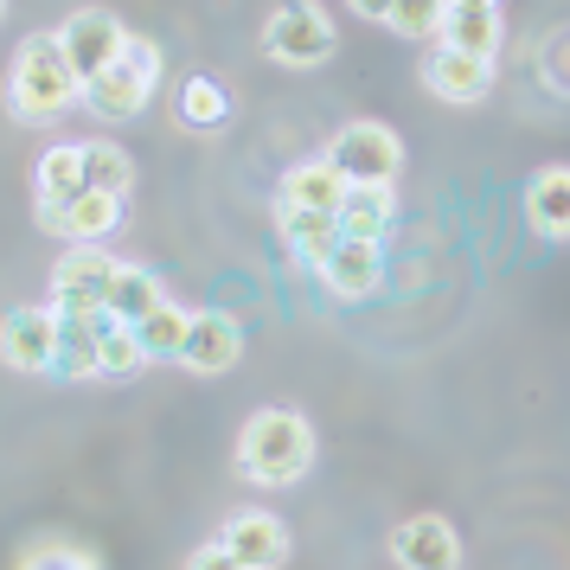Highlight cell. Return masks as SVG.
<instances>
[{
  "instance_id": "ac0fdd59",
  "label": "cell",
  "mask_w": 570,
  "mask_h": 570,
  "mask_svg": "<svg viewBox=\"0 0 570 570\" xmlns=\"http://www.w3.org/2000/svg\"><path fill=\"white\" fill-rule=\"evenodd\" d=\"M525 218L539 225L544 237H570V167H539L532 186H525Z\"/></svg>"
},
{
  "instance_id": "83f0119b",
  "label": "cell",
  "mask_w": 570,
  "mask_h": 570,
  "mask_svg": "<svg viewBox=\"0 0 570 570\" xmlns=\"http://www.w3.org/2000/svg\"><path fill=\"white\" fill-rule=\"evenodd\" d=\"M385 27H391V32H404V39H436V27H442V0H397Z\"/></svg>"
},
{
  "instance_id": "ba28073f",
  "label": "cell",
  "mask_w": 570,
  "mask_h": 570,
  "mask_svg": "<svg viewBox=\"0 0 570 570\" xmlns=\"http://www.w3.org/2000/svg\"><path fill=\"white\" fill-rule=\"evenodd\" d=\"M218 544H225L244 570L288 564V525L276 513H263V507H237V513L218 525Z\"/></svg>"
},
{
  "instance_id": "4dcf8cb0",
  "label": "cell",
  "mask_w": 570,
  "mask_h": 570,
  "mask_svg": "<svg viewBox=\"0 0 570 570\" xmlns=\"http://www.w3.org/2000/svg\"><path fill=\"white\" fill-rule=\"evenodd\" d=\"M442 7H500V0H442Z\"/></svg>"
},
{
  "instance_id": "44dd1931",
  "label": "cell",
  "mask_w": 570,
  "mask_h": 570,
  "mask_svg": "<svg viewBox=\"0 0 570 570\" xmlns=\"http://www.w3.org/2000/svg\"><path fill=\"white\" fill-rule=\"evenodd\" d=\"M276 225H283V237L308 263H321L340 244V218H334V212H288V206H276Z\"/></svg>"
},
{
  "instance_id": "9a60e30c",
  "label": "cell",
  "mask_w": 570,
  "mask_h": 570,
  "mask_svg": "<svg viewBox=\"0 0 570 570\" xmlns=\"http://www.w3.org/2000/svg\"><path fill=\"white\" fill-rule=\"evenodd\" d=\"M314 269H321V283L334 288L340 302H360V295L379 288V244H365V237H340Z\"/></svg>"
},
{
  "instance_id": "8992f818",
  "label": "cell",
  "mask_w": 570,
  "mask_h": 570,
  "mask_svg": "<svg viewBox=\"0 0 570 570\" xmlns=\"http://www.w3.org/2000/svg\"><path fill=\"white\" fill-rule=\"evenodd\" d=\"M122 46H129V32H122V20H116L109 7H78V13L58 27V52H65V65H71L78 83L104 78V65L122 52Z\"/></svg>"
},
{
  "instance_id": "7402d4cb",
  "label": "cell",
  "mask_w": 570,
  "mask_h": 570,
  "mask_svg": "<svg viewBox=\"0 0 570 570\" xmlns=\"http://www.w3.org/2000/svg\"><path fill=\"white\" fill-rule=\"evenodd\" d=\"M83 193V148H46L39 155V206H65Z\"/></svg>"
},
{
  "instance_id": "7c38bea8",
  "label": "cell",
  "mask_w": 570,
  "mask_h": 570,
  "mask_svg": "<svg viewBox=\"0 0 570 570\" xmlns=\"http://www.w3.org/2000/svg\"><path fill=\"white\" fill-rule=\"evenodd\" d=\"M39 225L58 232V237H71V244H104V237L122 225V199L83 186L78 199H65V206H39Z\"/></svg>"
},
{
  "instance_id": "5bb4252c",
  "label": "cell",
  "mask_w": 570,
  "mask_h": 570,
  "mask_svg": "<svg viewBox=\"0 0 570 570\" xmlns=\"http://www.w3.org/2000/svg\"><path fill=\"white\" fill-rule=\"evenodd\" d=\"M423 83L436 90L442 104H481V97L493 90V65H481V58L436 46V52L423 58Z\"/></svg>"
},
{
  "instance_id": "2e32d148",
  "label": "cell",
  "mask_w": 570,
  "mask_h": 570,
  "mask_svg": "<svg viewBox=\"0 0 570 570\" xmlns=\"http://www.w3.org/2000/svg\"><path fill=\"white\" fill-rule=\"evenodd\" d=\"M109 314L104 308H58V365L65 379H97V340H104Z\"/></svg>"
},
{
  "instance_id": "3957f363",
  "label": "cell",
  "mask_w": 570,
  "mask_h": 570,
  "mask_svg": "<svg viewBox=\"0 0 570 570\" xmlns=\"http://www.w3.org/2000/svg\"><path fill=\"white\" fill-rule=\"evenodd\" d=\"M155 83H160V46L141 39V32H129V46L104 65V78L83 83V109L104 116V122H129L135 109H148Z\"/></svg>"
},
{
  "instance_id": "30bf717a",
  "label": "cell",
  "mask_w": 570,
  "mask_h": 570,
  "mask_svg": "<svg viewBox=\"0 0 570 570\" xmlns=\"http://www.w3.org/2000/svg\"><path fill=\"white\" fill-rule=\"evenodd\" d=\"M391 558L397 570H462V539L442 513H416L391 532Z\"/></svg>"
},
{
  "instance_id": "1f68e13d",
  "label": "cell",
  "mask_w": 570,
  "mask_h": 570,
  "mask_svg": "<svg viewBox=\"0 0 570 570\" xmlns=\"http://www.w3.org/2000/svg\"><path fill=\"white\" fill-rule=\"evenodd\" d=\"M0 20H7V0H0Z\"/></svg>"
},
{
  "instance_id": "cb8c5ba5",
  "label": "cell",
  "mask_w": 570,
  "mask_h": 570,
  "mask_svg": "<svg viewBox=\"0 0 570 570\" xmlns=\"http://www.w3.org/2000/svg\"><path fill=\"white\" fill-rule=\"evenodd\" d=\"M135 340H141V353H148V360H180L186 314L174 308V302H160L155 314H141V321H135Z\"/></svg>"
},
{
  "instance_id": "8fae6325",
  "label": "cell",
  "mask_w": 570,
  "mask_h": 570,
  "mask_svg": "<svg viewBox=\"0 0 570 570\" xmlns=\"http://www.w3.org/2000/svg\"><path fill=\"white\" fill-rule=\"evenodd\" d=\"M237 360H244V327H237V314H225V308L186 314V346H180L186 372H232Z\"/></svg>"
},
{
  "instance_id": "5b68a950",
  "label": "cell",
  "mask_w": 570,
  "mask_h": 570,
  "mask_svg": "<svg viewBox=\"0 0 570 570\" xmlns=\"http://www.w3.org/2000/svg\"><path fill=\"white\" fill-rule=\"evenodd\" d=\"M263 52L288 65V71H308V65H327L334 58V20L314 7V0H288L263 20Z\"/></svg>"
},
{
  "instance_id": "603a6c76",
  "label": "cell",
  "mask_w": 570,
  "mask_h": 570,
  "mask_svg": "<svg viewBox=\"0 0 570 570\" xmlns=\"http://www.w3.org/2000/svg\"><path fill=\"white\" fill-rule=\"evenodd\" d=\"M83 186H90V193H116V199H122V193L135 186V160L122 155L116 141H90V148H83Z\"/></svg>"
},
{
  "instance_id": "277c9868",
  "label": "cell",
  "mask_w": 570,
  "mask_h": 570,
  "mask_svg": "<svg viewBox=\"0 0 570 570\" xmlns=\"http://www.w3.org/2000/svg\"><path fill=\"white\" fill-rule=\"evenodd\" d=\"M327 167H340L346 186H391L397 167H404V141L385 129V122H346V129L327 141Z\"/></svg>"
},
{
  "instance_id": "9c48e42d",
  "label": "cell",
  "mask_w": 570,
  "mask_h": 570,
  "mask_svg": "<svg viewBox=\"0 0 570 570\" xmlns=\"http://www.w3.org/2000/svg\"><path fill=\"white\" fill-rule=\"evenodd\" d=\"M0 360L13 372H52L58 365V308H7L0 321Z\"/></svg>"
},
{
  "instance_id": "f1b7e54d",
  "label": "cell",
  "mask_w": 570,
  "mask_h": 570,
  "mask_svg": "<svg viewBox=\"0 0 570 570\" xmlns=\"http://www.w3.org/2000/svg\"><path fill=\"white\" fill-rule=\"evenodd\" d=\"M186 570H244V564H237L232 551H225V544L212 539V544H199V551L186 558Z\"/></svg>"
},
{
  "instance_id": "7a4b0ae2",
  "label": "cell",
  "mask_w": 570,
  "mask_h": 570,
  "mask_svg": "<svg viewBox=\"0 0 570 570\" xmlns=\"http://www.w3.org/2000/svg\"><path fill=\"white\" fill-rule=\"evenodd\" d=\"M314 468V423L302 411H257L237 436V474L257 488H288Z\"/></svg>"
},
{
  "instance_id": "f546056e",
  "label": "cell",
  "mask_w": 570,
  "mask_h": 570,
  "mask_svg": "<svg viewBox=\"0 0 570 570\" xmlns=\"http://www.w3.org/2000/svg\"><path fill=\"white\" fill-rule=\"evenodd\" d=\"M346 7H353L360 20H391V7H397V0H346Z\"/></svg>"
},
{
  "instance_id": "e0dca14e",
  "label": "cell",
  "mask_w": 570,
  "mask_h": 570,
  "mask_svg": "<svg viewBox=\"0 0 570 570\" xmlns=\"http://www.w3.org/2000/svg\"><path fill=\"white\" fill-rule=\"evenodd\" d=\"M276 206H288V212H334L340 218V206H346V180H340V167H327V160H302V167H288L283 174Z\"/></svg>"
},
{
  "instance_id": "52a82bcc",
  "label": "cell",
  "mask_w": 570,
  "mask_h": 570,
  "mask_svg": "<svg viewBox=\"0 0 570 570\" xmlns=\"http://www.w3.org/2000/svg\"><path fill=\"white\" fill-rule=\"evenodd\" d=\"M116 269L122 263L109 257L104 244H71L65 257H58L52 269V295H58V308H109V288H116Z\"/></svg>"
},
{
  "instance_id": "d6986e66",
  "label": "cell",
  "mask_w": 570,
  "mask_h": 570,
  "mask_svg": "<svg viewBox=\"0 0 570 570\" xmlns=\"http://www.w3.org/2000/svg\"><path fill=\"white\" fill-rule=\"evenodd\" d=\"M391 186H346V206H340V237H365V244H379L391 232Z\"/></svg>"
},
{
  "instance_id": "4316f807",
  "label": "cell",
  "mask_w": 570,
  "mask_h": 570,
  "mask_svg": "<svg viewBox=\"0 0 570 570\" xmlns=\"http://www.w3.org/2000/svg\"><path fill=\"white\" fill-rule=\"evenodd\" d=\"M20 570H104V558H97V551H83V544L46 539V544H32L27 558H20Z\"/></svg>"
},
{
  "instance_id": "4fadbf2b",
  "label": "cell",
  "mask_w": 570,
  "mask_h": 570,
  "mask_svg": "<svg viewBox=\"0 0 570 570\" xmlns=\"http://www.w3.org/2000/svg\"><path fill=\"white\" fill-rule=\"evenodd\" d=\"M500 39H507V27H500V7H442L436 46L493 65V58H500Z\"/></svg>"
},
{
  "instance_id": "d4e9b609",
  "label": "cell",
  "mask_w": 570,
  "mask_h": 570,
  "mask_svg": "<svg viewBox=\"0 0 570 570\" xmlns=\"http://www.w3.org/2000/svg\"><path fill=\"white\" fill-rule=\"evenodd\" d=\"M148 365V353H141V340H135L129 321H116L109 314L104 340H97V372H109V379H129V372H141Z\"/></svg>"
},
{
  "instance_id": "484cf974",
  "label": "cell",
  "mask_w": 570,
  "mask_h": 570,
  "mask_svg": "<svg viewBox=\"0 0 570 570\" xmlns=\"http://www.w3.org/2000/svg\"><path fill=\"white\" fill-rule=\"evenodd\" d=\"M232 116V97L218 90L212 78H186L180 83V122H199V129H218Z\"/></svg>"
},
{
  "instance_id": "6da1fadb",
  "label": "cell",
  "mask_w": 570,
  "mask_h": 570,
  "mask_svg": "<svg viewBox=\"0 0 570 570\" xmlns=\"http://www.w3.org/2000/svg\"><path fill=\"white\" fill-rule=\"evenodd\" d=\"M78 97H83V83L71 78V65L58 52V32L20 39V52L7 65V116H13L20 129H46V122H58Z\"/></svg>"
},
{
  "instance_id": "ffe728a7",
  "label": "cell",
  "mask_w": 570,
  "mask_h": 570,
  "mask_svg": "<svg viewBox=\"0 0 570 570\" xmlns=\"http://www.w3.org/2000/svg\"><path fill=\"white\" fill-rule=\"evenodd\" d=\"M160 302H167V288H160V276L155 269H135V263H122L116 269V288H109V308L104 314H116V321H141V314H155Z\"/></svg>"
}]
</instances>
